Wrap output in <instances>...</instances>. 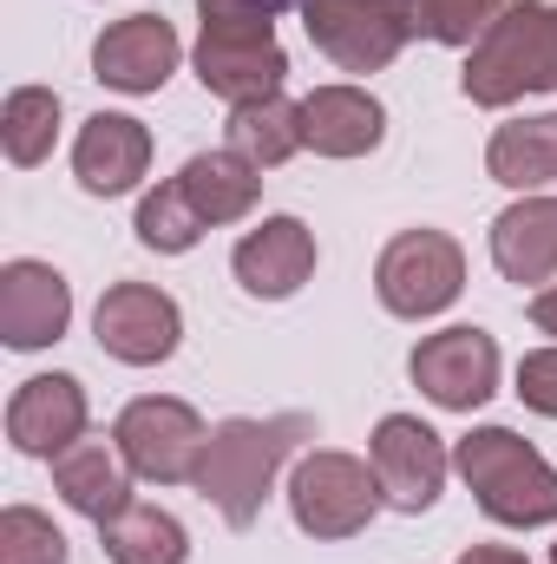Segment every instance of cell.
Listing matches in <instances>:
<instances>
[{
	"label": "cell",
	"instance_id": "6da1fadb",
	"mask_svg": "<svg viewBox=\"0 0 557 564\" xmlns=\"http://www.w3.org/2000/svg\"><path fill=\"white\" fill-rule=\"evenodd\" d=\"M308 433H315L308 414H270V421L237 414V421H217L210 440H204V459H197V479L190 486L223 512V525L250 532L263 519V499H270L276 473L295 459V446Z\"/></svg>",
	"mask_w": 557,
	"mask_h": 564
},
{
	"label": "cell",
	"instance_id": "7a4b0ae2",
	"mask_svg": "<svg viewBox=\"0 0 557 564\" xmlns=\"http://www.w3.org/2000/svg\"><path fill=\"white\" fill-rule=\"evenodd\" d=\"M452 466L492 525H512V532L557 525V466L512 426H472L452 446Z\"/></svg>",
	"mask_w": 557,
	"mask_h": 564
},
{
	"label": "cell",
	"instance_id": "3957f363",
	"mask_svg": "<svg viewBox=\"0 0 557 564\" xmlns=\"http://www.w3.org/2000/svg\"><path fill=\"white\" fill-rule=\"evenodd\" d=\"M459 93L485 112L557 93V0H518L492 20V33L466 53Z\"/></svg>",
	"mask_w": 557,
	"mask_h": 564
},
{
	"label": "cell",
	"instance_id": "277c9868",
	"mask_svg": "<svg viewBox=\"0 0 557 564\" xmlns=\"http://www.w3.org/2000/svg\"><path fill=\"white\" fill-rule=\"evenodd\" d=\"M381 506H387V499H381L374 466L354 459V453H341V446H315V453H302L295 473H288V512H295V525H302L308 539H321V545L368 532Z\"/></svg>",
	"mask_w": 557,
	"mask_h": 564
},
{
	"label": "cell",
	"instance_id": "5b68a950",
	"mask_svg": "<svg viewBox=\"0 0 557 564\" xmlns=\"http://www.w3.org/2000/svg\"><path fill=\"white\" fill-rule=\"evenodd\" d=\"M288 7L302 13L315 53H328L341 73H381L414 40V0H288Z\"/></svg>",
	"mask_w": 557,
	"mask_h": 564
},
{
	"label": "cell",
	"instance_id": "8992f818",
	"mask_svg": "<svg viewBox=\"0 0 557 564\" xmlns=\"http://www.w3.org/2000/svg\"><path fill=\"white\" fill-rule=\"evenodd\" d=\"M459 289H466V250L446 237V230H401L387 250H381V263H374V295H381V308L387 315H401V322H433V315H446L452 302H459Z\"/></svg>",
	"mask_w": 557,
	"mask_h": 564
},
{
	"label": "cell",
	"instance_id": "52a82bcc",
	"mask_svg": "<svg viewBox=\"0 0 557 564\" xmlns=\"http://www.w3.org/2000/svg\"><path fill=\"white\" fill-rule=\"evenodd\" d=\"M204 440H210V426L197 421V408L177 401V394H139L112 426V446L151 486H190L197 459H204Z\"/></svg>",
	"mask_w": 557,
	"mask_h": 564
},
{
	"label": "cell",
	"instance_id": "ba28073f",
	"mask_svg": "<svg viewBox=\"0 0 557 564\" xmlns=\"http://www.w3.org/2000/svg\"><path fill=\"white\" fill-rule=\"evenodd\" d=\"M407 375L433 408L472 414L499 394V341L472 322H452L439 335H419V348L407 355Z\"/></svg>",
	"mask_w": 557,
	"mask_h": 564
},
{
	"label": "cell",
	"instance_id": "9c48e42d",
	"mask_svg": "<svg viewBox=\"0 0 557 564\" xmlns=\"http://www.w3.org/2000/svg\"><path fill=\"white\" fill-rule=\"evenodd\" d=\"M92 335L112 361L125 368H157L177 355L184 341V308L157 289V282H112L92 308Z\"/></svg>",
	"mask_w": 557,
	"mask_h": 564
},
{
	"label": "cell",
	"instance_id": "30bf717a",
	"mask_svg": "<svg viewBox=\"0 0 557 564\" xmlns=\"http://www.w3.org/2000/svg\"><path fill=\"white\" fill-rule=\"evenodd\" d=\"M368 466L381 479V499L394 512H426L439 492H446V473H452V453L419 414H387L368 440Z\"/></svg>",
	"mask_w": 557,
	"mask_h": 564
},
{
	"label": "cell",
	"instance_id": "8fae6325",
	"mask_svg": "<svg viewBox=\"0 0 557 564\" xmlns=\"http://www.w3.org/2000/svg\"><path fill=\"white\" fill-rule=\"evenodd\" d=\"M177 59H184V40L164 13H125L92 40V79L112 86V93H132V99L164 93Z\"/></svg>",
	"mask_w": 557,
	"mask_h": 564
},
{
	"label": "cell",
	"instance_id": "7c38bea8",
	"mask_svg": "<svg viewBox=\"0 0 557 564\" xmlns=\"http://www.w3.org/2000/svg\"><path fill=\"white\" fill-rule=\"evenodd\" d=\"M66 328H73V282L40 257H13L0 270V341L33 355L53 348Z\"/></svg>",
	"mask_w": 557,
	"mask_h": 564
},
{
	"label": "cell",
	"instance_id": "4fadbf2b",
	"mask_svg": "<svg viewBox=\"0 0 557 564\" xmlns=\"http://www.w3.org/2000/svg\"><path fill=\"white\" fill-rule=\"evenodd\" d=\"M86 421H92V408L73 375H33L7 401V440L26 459H59L66 446L86 440Z\"/></svg>",
	"mask_w": 557,
	"mask_h": 564
},
{
	"label": "cell",
	"instance_id": "5bb4252c",
	"mask_svg": "<svg viewBox=\"0 0 557 564\" xmlns=\"http://www.w3.org/2000/svg\"><path fill=\"white\" fill-rule=\"evenodd\" d=\"M190 66H197V86L217 93V99H230V106L270 99L288 79V53H282L276 33H204L197 53H190Z\"/></svg>",
	"mask_w": 557,
	"mask_h": 564
},
{
	"label": "cell",
	"instance_id": "9a60e30c",
	"mask_svg": "<svg viewBox=\"0 0 557 564\" xmlns=\"http://www.w3.org/2000/svg\"><path fill=\"white\" fill-rule=\"evenodd\" d=\"M151 171V132L132 112H92L73 139V177L86 197H125Z\"/></svg>",
	"mask_w": 557,
	"mask_h": 564
},
{
	"label": "cell",
	"instance_id": "2e32d148",
	"mask_svg": "<svg viewBox=\"0 0 557 564\" xmlns=\"http://www.w3.org/2000/svg\"><path fill=\"white\" fill-rule=\"evenodd\" d=\"M230 270L256 302H288L302 282L315 276V230L302 217H263L256 230H243Z\"/></svg>",
	"mask_w": 557,
	"mask_h": 564
},
{
	"label": "cell",
	"instance_id": "e0dca14e",
	"mask_svg": "<svg viewBox=\"0 0 557 564\" xmlns=\"http://www.w3.org/2000/svg\"><path fill=\"white\" fill-rule=\"evenodd\" d=\"M387 139V106L368 86H315L302 99V144L315 158H368Z\"/></svg>",
	"mask_w": 557,
	"mask_h": 564
},
{
	"label": "cell",
	"instance_id": "ac0fdd59",
	"mask_svg": "<svg viewBox=\"0 0 557 564\" xmlns=\"http://www.w3.org/2000/svg\"><path fill=\"white\" fill-rule=\"evenodd\" d=\"M132 466H125V453L119 446H106V440H79V446H66L59 459H53V492L79 512V519H92V525H106V519H119L125 506H132Z\"/></svg>",
	"mask_w": 557,
	"mask_h": 564
},
{
	"label": "cell",
	"instance_id": "d6986e66",
	"mask_svg": "<svg viewBox=\"0 0 557 564\" xmlns=\"http://www.w3.org/2000/svg\"><path fill=\"white\" fill-rule=\"evenodd\" d=\"M492 263L505 282H551L557 276V197L532 191L492 217Z\"/></svg>",
	"mask_w": 557,
	"mask_h": 564
},
{
	"label": "cell",
	"instance_id": "ffe728a7",
	"mask_svg": "<svg viewBox=\"0 0 557 564\" xmlns=\"http://www.w3.org/2000/svg\"><path fill=\"white\" fill-rule=\"evenodd\" d=\"M177 191L190 197V210L210 224V230H223V224H243L250 210H256V197H263V171L243 158V151H197V158H184V171H177Z\"/></svg>",
	"mask_w": 557,
	"mask_h": 564
},
{
	"label": "cell",
	"instance_id": "44dd1931",
	"mask_svg": "<svg viewBox=\"0 0 557 564\" xmlns=\"http://www.w3.org/2000/svg\"><path fill=\"white\" fill-rule=\"evenodd\" d=\"M485 171H492V184H505V191H518V197L551 191L557 184V112L499 126L492 144H485Z\"/></svg>",
	"mask_w": 557,
	"mask_h": 564
},
{
	"label": "cell",
	"instance_id": "7402d4cb",
	"mask_svg": "<svg viewBox=\"0 0 557 564\" xmlns=\"http://www.w3.org/2000/svg\"><path fill=\"white\" fill-rule=\"evenodd\" d=\"M223 139H230V151H243L256 171H276V164H288L295 151H308V144H302V99H282V93H270V99L230 106Z\"/></svg>",
	"mask_w": 557,
	"mask_h": 564
},
{
	"label": "cell",
	"instance_id": "603a6c76",
	"mask_svg": "<svg viewBox=\"0 0 557 564\" xmlns=\"http://www.w3.org/2000/svg\"><path fill=\"white\" fill-rule=\"evenodd\" d=\"M99 545H106V558L112 564H184L190 558V532H184V519L164 512V506H139V499H132L119 519L99 525Z\"/></svg>",
	"mask_w": 557,
	"mask_h": 564
},
{
	"label": "cell",
	"instance_id": "cb8c5ba5",
	"mask_svg": "<svg viewBox=\"0 0 557 564\" xmlns=\"http://www.w3.org/2000/svg\"><path fill=\"white\" fill-rule=\"evenodd\" d=\"M53 139H59V93L53 86H13L7 106H0V151H7V164H20V171L46 164Z\"/></svg>",
	"mask_w": 557,
	"mask_h": 564
},
{
	"label": "cell",
	"instance_id": "d4e9b609",
	"mask_svg": "<svg viewBox=\"0 0 557 564\" xmlns=\"http://www.w3.org/2000/svg\"><path fill=\"white\" fill-rule=\"evenodd\" d=\"M132 230H139L144 250H157V257H184V250H197V243H204V230H210V224L190 210V197L177 191V177H164L157 191H144V197H139V224H132Z\"/></svg>",
	"mask_w": 557,
	"mask_h": 564
},
{
	"label": "cell",
	"instance_id": "484cf974",
	"mask_svg": "<svg viewBox=\"0 0 557 564\" xmlns=\"http://www.w3.org/2000/svg\"><path fill=\"white\" fill-rule=\"evenodd\" d=\"M505 7H518V0H414V40H433V46H479Z\"/></svg>",
	"mask_w": 557,
	"mask_h": 564
},
{
	"label": "cell",
	"instance_id": "4316f807",
	"mask_svg": "<svg viewBox=\"0 0 557 564\" xmlns=\"http://www.w3.org/2000/svg\"><path fill=\"white\" fill-rule=\"evenodd\" d=\"M0 564H66V532L40 506L0 512Z\"/></svg>",
	"mask_w": 557,
	"mask_h": 564
},
{
	"label": "cell",
	"instance_id": "83f0119b",
	"mask_svg": "<svg viewBox=\"0 0 557 564\" xmlns=\"http://www.w3.org/2000/svg\"><path fill=\"white\" fill-rule=\"evenodd\" d=\"M282 0H197L204 33H276Z\"/></svg>",
	"mask_w": 557,
	"mask_h": 564
},
{
	"label": "cell",
	"instance_id": "f1b7e54d",
	"mask_svg": "<svg viewBox=\"0 0 557 564\" xmlns=\"http://www.w3.org/2000/svg\"><path fill=\"white\" fill-rule=\"evenodd\" d=\"M518 401H525L532 414L557 421V341L551 348H532V355L518 361Z\"/></svg>",
	"mask_w": 557,
	"mask_h": 564
},
{
	"label": "cell",
	"instance_id": "f546056e",
	"mask_svg": "<svg viewBox=\"0 0 557 564\" xmlns=\"http://www.w3.org/2000/svg\"><path fill=\"white\" fill-rule=\"evenodd\" d=\"M532 328H538V335H551V341H557V282H545V289L532 295Z\"/></svg>",
	"mask_w": 557,
	"mask_h": 564
},
{
	"label": "cell",
	"instance_id": "4dcf8cb0",
	"mask_svg": "<svg viewBox=\"0 0 557 564\" xmlns=\"http://www.w3.org/2000/svg\"><path fill=\"white\" fill-rule=\"evenodd\" d=\"M459 564H525V552H512V545H472V552H459Z\"/></svg>",
	"mask_w": 557,
	"mask_h": 564
},
{
	"label": "cell",
	"instance_id": "1f68e13d",
	"mask_svg": "<svg viewBox=\"0 0 557 564\" xmlns=\"http://www.w3.org/2000/svg\"><path fill=\"white\" fill-rule=\"evenodd\" d=\"M551 564H557V545H551Z\"/></svg>",
	"mask_w": 557,
	"mask_h": 564
}]
</instances>
